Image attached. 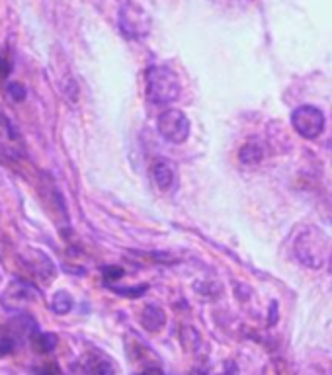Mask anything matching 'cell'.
<instances>
[{"instance_id":"11","label":"cell","mask_w":332,"mask_h":375,"mask_svg":"<svg viewBox=\"0 0 332 375\" xmlns=\"http://www.w3.org/2000/svg\"><path fill=\"white\" fill-rule=\"evenodd\" d=\"M239 159L244 164H256L264 159V147L258 141H248L239 151Z\"/></svg>"},{"instance_id":"7","label":"cell","mask_w":332,"mask_h":375,"mask_svg":"<svg viewBox=\"0 0 332 375\" xmlns=\"http://www.w3.org/2000/svg\"><path fill=\"white\" fill-rule=\"evenodd\" d=\"M141 325L150 332H157L166 325V315L161 307L157 305H147L143 309V315H141Z\"/></svg>"},{"instance_id":"2","label":"cell","mask_w":332,"mask_h":375,"mask_svg":"<svg viewBox=\"0 0 332 375\" xmlns=\"http://www.w3.org/2000/svg\"><path fill=\"white\" fill-rule=\"evenodd\" d=\"M329 252H331V242L319 229H307L303 235H299L295 242L297 258L309 268L324 266V262L329 260Z\"/></svg>"},{"instance_id":"4","label":"cell","mask_w":332,"mask_h":375,"mask_svg":"<svg viewBox=\"0 0 332 375\" xmlns=\"http://www.w3.org/2000/svg\"><path fill=\"white\" fill-rule=\"evenodd\" d=\"M157 129L168 143L182 145L190 137V119L186 117L182 110L168 108L164 110L157 119Z\"/></svg>"},{"instance_id":"3","label":"cell","mask_w":332,"mask_h":375,"mask_svg":"<svg viewBox=\"0 0 332 375\" xmlns=\"http://www.w3.org/2000/svg\"><path fill=\"white\" fill-rule=\"evenodd\" d=\"M119 28L129 39H141L150 32V16L137 2L126 0L119 8Z\"/></svg>"},{"instance_id":"5","label":"cell","mask_w":332,"mask_h":375,"mask_svg":"<svg viewBox=\"0 0 332 375\" xmlns=\"http://www.w3.org/2000/svg\"><path fill=\"white\" fill-rule=\"evenodd\" d=\"M291 125L303 139H317L324 131V114L315 106H299L291 114Z\"/></svg>"},{"instance_id":"20","label":"cell","mask_w":332,"mask_h":375,"mask_svg":"<svg viewBox=\"0 0 332 375\" xmlns=\"http://www.w3.org/2000/svg\"><path fill=\"white\" fill-rule=\"evenodd\" d=\"M139 375H162V369H159V367H147L145 372H141Z\"/></svg>"},{"instance_id":"14","label":"cell","mask_w":332,"mask_h":375,"mask_svg":"<svg viewBox=\"0 0 332 375\" xmlns=\"http://www.w3.org/2000/svg\"><path fill=\"white\" fill-rule=\"evenodd\" d=\"M112 291L119 294V296H126V297H131V299H135V297L143 296V294L147 291V285H137V287H115V285H112Z\"/></svg>"},{"instance_id":"9","label":"cell","mask_w":332,"mask_h":375,"mask_svg":"<svg viewBox=\"0 0 332 375\" xmlns=\"http://www.w3.org/2000/svg\"><path fill=\"white\" fill-rule=\"evenodd\" d=\"M30 340H32V346H34V350L37 354H51L57 348V336L51 334V332L37 330Z\"/></svg>"},{"instance_id":"6","label":"cell","mask_w":332,"mask_h":375,"mask_svg":"<svg viewBox=\"0 0 332 375\" xmlns=\"http://www.w3.org/2000/svg\"><path fill=\"white\" fill-rule=\"evenodd\" d=\"M39 297V289L32 285L30 282L23 280H14L0 297L2 307L10 313H22V309H26L30 303H34L35 299Z\"/></svg>"},{"instance_id":"19","label":"cell","mask_w":332,"mask_h":375,"mask_svg":"<svg viewBox=\"0 0 332 375\" xmlns=\"http://www.w3.org/2000/svg\"><path fill=\"white\" fill-rule=\"evenodd\" d=\"M94 375H114V372H112V367L106 364V362H102V364H98V367L94 369Z\"/></svg>"},{"instance_id":"13","label":"cell","mask_w":332,"mask_h":375,"mask_svg":"<svg viewBox=\"0 0 332 375\" xmlns=\"http://www.w3.org/2000/svg\"><path fill=\"white\" fill-rule=\"evenodd\" d=\"M6 92H8V96H10L14 102H23L26 96H28L26 86H22L20 82H10V84L6 86Z\"/></svg>"},{"instance_id":"18","label":"cell","mask_w":332,"mask_h":375,"mask_svg":"<svg viewBox=\"0 0 332 375\" xmlns=\"http://www.w3.org/2000/svg\"><path fill=\"white\" fill-rule=\"evenodd\" d=\"M37 374L39 375H61V369H59V365H55V364H46L43 367H39V369H37Z\"/></svg>"},{"instance_id":"17","label":"cell","mask_w":332,"mask_h":375,"mask_svg":"<svg viewBox=\"0 0 332 375\" xmlns=\"http://www.w3.org/2000/svg\"><path fill=\"white\" fill-rule=\"evenodd\" d=\"M12 73V63L8 59L0 57V80L8 79V75Z\"/></svg>"},{"instance_id":"16","label":"cell","mask_w":332,"mask_h":375,"mask_svg":"<svg viewBox=\"0 0 332 375\" xmlns=\"http://www.w3.org/2000/svg\"><path fill=\"white\" fill-rule=\"evenodd\" d=\"M14 348H16V342H14V338H8V336H0V358L14 352Z\"/></svg>"},{"instance_id":"15","label":"cell","mask_w":332,"mask_h":375,"mask_svg":"<svg viewBox=\"0 0 332 375\" xmlns=\"http://www.w3.org/2000/svg\"><path fill=\"white\" fill-rule=\"evenodd\" d=\"M104 280L106 282H115L124 276V270L119 266H104Z\"/></svg>"},{"instance_id":"10","label":"cell","mask_w":332,"mask_h":375,"mask_svg":"<svg viewBox=\"0 0 332 375\" xmlns=\"http://www.w3.org/2000/svg\"><path fill=\"white\" fill-rule=\"evenodd\" d=\"M39 330L37 327V323H35L34 318L30 317V315H18V317L12 320V332H16V334H20L23 338H32L35 332Z\"/></svg>"},{"instance_id":"1","label":"cell","mask_w":332,"mask_h":375,"mask_svg":"<svg viewBox=\"0 0 332 375\" xmlns=\"http://www.w3.org/2000/svg\"><path fill=\"white\" fill-rule=\"evenodd\" d=\"M145 84H147L149 102L157 106L172 104L180 96V80L176 77V73L166 65H153L147 68Z\"/></svg>"},{"instance_id":"8","label":"cell","mask_w":332,"mask_h":375,"mask_svg":"<svg viewBox=\"0 0 332 375\" xmlns=\"http://www.w3.org/2000/svg\"><path fill=\"white\" fill-rule=\"evenodd\" d=\"M153 180L155 184L161 188V190H170L172 184H174V171H172L170 164H166V162H157L155 166H153Z\"/></svg>"},{"instance_id":"12","label":"cell","mask_w":332,"mask_h":375,"mask_svg":"<svg viewBox=\"0 0 332 375\" xmlns=\"http://www.w3.org/2000/svg\"><path fill=\"white\" fill-rule=\"evenodd\" d=\"M49 307H51L53 313H57V315H67L70 309H72V297H70L67 291H57L55 296L51 297Z\"/></svg>"}]
</instances>
